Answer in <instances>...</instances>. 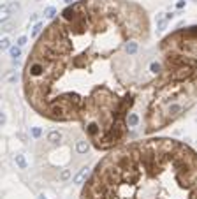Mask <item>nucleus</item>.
<instances>
[{"label": "nucleus", "instance_id": "nucleus-1", "mask_svg": "<svg viewBox=\"0 0 197 199\" xmlns=\"http://www.w3.org/2000/svg\"><path fill=\"white\" fill-rule=\"evenodd\" d=\"M148 37L146 13L121 0H83L39 37L25 65V95L41 116L81 122L90 141L109 150L123 141L136 72L111 58Z\"/></svg>", "mask_w": 197, "mask_h": 199}, {"label": "nucleus", "instance_id": "nucleus-2", "mask_svg": "<svg viewBox=\"0 0 197 199\" xmlns=\"http://www.w3.org/2000/svg\"><path fill=\"white\" fill-rule=\"evenodd\" d=\"M81 199H197V153L174 139L121 145L97 164Z\"/></svg>", "mask_w": 197, "mask_h": 199}, {"label": "nucleus", "instance_id": "nucleus-3", "mask_svg": "<svg viewBox=\"0 0 197 199\" xmlns=\"http://www.w3.org/2000/svg\"><path fill=\"white\" fill-rule=\"evenodd\" d=\"M88 169H90V167H83V169L79 171L76 176L72 178V182H74V183H77V185L86 183V178H88Z\"/></svg>", "mask_w": 197, "mask_h": 199}, {"label": "nucleus", "instance_id": "nucleus-4", "mask_svg": "<svg viewBox=\"0 0 197 199\" xmlns=\"http://www.w3.org/2000/svg\"><path fill=\"white\" fill-rule=\"evenodd\" d=\"M14 162H16V166H18L20 169H27L28 167L27 159H25V155H21V153H18V155L14 157Z\"/></svg>", "mask_w": 197, "mask_h": 199}, {"label": "nucleus", "instance_id": "nucleus-5", "mask_svg": "<svg viewBox=\"0 0 197 199\" xmlns=\"http://www.w3.org/2000/svg\"><path fill=\"white\" fill-rule=\"evenodd\" d=\"M90 150V143L88 141H77L76 143V152L77 153H86Z\"/></svg>", "mask_w": 197, "mask_h": 199}, {"label": "nucleus", "instance_id": "nucleus-6", "mask_svg": "<svg viewBox=\"0 0 197 199\" xmlns=\"http://www.w3.org/2000/svg\"><path fill=\"white\" fill-rule=\"evenodd\" d=\"M0 13H2V14H0V18H2V23H6V21H9V18H11V14H13V13H11V11H9V6H2V11H0Z\"/></svg>", "mask_w": 197, "mask_h": 199}, {"label": "nucleus", "instance_id": "nucleus-7", "mask_svg": "<svg viewBox=\"0 0 197 199\" xmlns=\"http://www.w3.org/2000/svg\"><path fill=\"white\" fill-rule=\"evenodd\" d=\"M62 139V132H58V130H53V132H49L48 134V141L49 143H58Z\"/></svg>", "mask_w": 197, "mask_h": 199}, {"label": "nucleus", "instance_id": "nucleus-8", "mask_svg": "<svg viewBox=\"0 0 197 199\" xmlns=\"http://www.w3.org/2000/svg\"><path fill=\"white\" fill-rule=\"evenodd\" d=\"M9 55H11V58H13V60H16V58L21 55V48H20V46H13V48L9 50Z\"/></svg>", "mask_w": 197, "mask_h": 199}, {"label": "nucleus", "instance_id": "nucleus-9", "mask_svg": "<svg viewBox=\"0 0 197 199\" xmlns=\"http://www.w3.org/2000/svg\"><path fill=\"white\" fill-rule=\"evenodd\" d=\"M44 16L49 18V20H53V18L56 16V9L55 7H46V9H44Z\"/></svg>", "mask_w": 197, "mask_h": 199}, {"label": "nucleus", "instance_id": "nucleus-10", "mask_svg": "<svg viewBox=\"0 0 197 199\" xmlns=\"http://www.w3.org/2000/svg\"><path fill=\"white\" fill-rule=\"evenodd\" d=\"M41 32H42V23H35V27H34V30H32V37H39L41 36Z\"/></svg>", "mask_w": 197, "mask_h": 199}, {"label": "nucleus", "instance_id": "nucleus-11", "mask_svg": "<svg viewBox=\"0 0 197 199\" xmlns=\"http://www.w3.org/2000/svg\"><path fill=\"white\" fill-rule=\"evenodd\" d=\"M0 46H2V51L11 50V48H13V46H11V39H9V37H4L2 43H0Z\"/></svg>", "mask_w": 197, "mask_h": 199}, {"label": "nucleus", "instance_id": "nucleus-12", "mask_svg": "<svg viewBox=\"0 0 197 199\" xmlns=\"http://www.w3.org/2000/svg\"><path fill=\"white\" fill-rule=\"evenodd\" d=\"M7 6H9V11H11V13H18V11H20V4H18V2H16V0H13V2H11V4H7Z\"/></svg>", "mask_w": 197, "mask_h": 199}, {"label": "nucleus", "instance_id": "nucleus-13", "mask_svg": "<svg viewBox=\"0 0 197 199\" xmlns=\"http://www.w3.org/2000/svg\"><path fill=\"white\" fill-rule=\"evenodd\" d=\"M41 134H42V130L39 127H32V136H34L35 139H37V137H41Z\"/></svg>", "mask_w": 197, "mask_h": 199}, {"label": "nucleus", "instance_id": "nucleus-14", "mask_svg": "<svg viewBox=\"0 0 197 199\" xmlns=\"http://www.w3.org/2000/svg\"><path fill=\"white\" fill-rule=\"evenodd\" d=\"M69 176H70V171L69 169H65V171H62V175H60V180H69Z\"/></svg>", "mask_w": 197, "mask_h": 199}, {"label": "nucleus", "instance_id": "nucleus-15", "mask_svg": "<svg viewBox=\"0 0 197 199\" xmlns=\"http://www.w3.org/2000/svg\"><path fill=\"white\" fill-rule=\"evenodd\" d=\"M25 44H27V36H21L20 39H18V46H25Z\"/></svg>", "mask_w": 197, "mask_h": 199}, {"label": "nucleus", "instance_id": "nucleus-16", "mask_svg": "<svg viewBox=\"0 0 197 199\" xmlns=\"http://www.w3.org/2000/svg\"><path fill=\"white\" fill-rule=\"evenodd\" d=\"M0 122H2V127L6 125V113H2V118H0Z\"/></svg>", "mask_w": 197, "mask_h": 199}, {"label": "nucleus", "instance_id": "nucleus-17", "mask_svg": "<svg viewBox=\"0 0 197 199\" xmlns=\"http://www.w3.org/2000/svg\"><path fill=\"white\" fill-rule=\"evenodd\" d=\"M176 7H178V9L185 7V2H183V0H181V2H178V4H176Z\"/></svg>", "mask_w": 197, "mask_h": 199}, {"label": "nucleus", "instance_id": "nucleus-18", "mask_svg": "<svg viewBox=\"0 0 197 199\" xmlns=\"http://www.w3.org/2000/svg\"><path fill=\"white\" fill-rule=\"evenodd\" d=\"M63 2H65V4H69V6H72V4H74V0H63Z\"/></svg>", "mask_w": 197, "mask_h": 199}, {"label": "nucleus", "instance_id": "nucleus-19", "mask_svg": "<svg viewBox=\"0 0 197 199\" xmlns=\"http://www.w3.org/2000/svg\"><path fill=\"white\" fill-rule=\"evenodd\" d=\"M37 199H46V197H44V196H39V197H37Z\"/></svg>", "mask_w": 197, "mask_h": 199}]
</instances>
